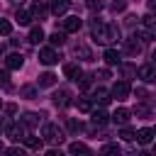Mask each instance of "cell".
<instances>
[{
	"label": "cell",
	"instance_id": "7402d4cb",
	"mask_svg": "<svg viewBox=\"0 0 156 156\" xmlns=\"http://www.w3.org/2000/svg\"><path fill=\"white\" fill-rule=\"evenodd\" d=\"M100 156H119V146L117 144H105L100 149Z\"/></svg>",
	"mask_w": 156,
	"mask_h": 156
},
{
	"label": "cell",
	"instance_id": "ab89813d",
	"mask_svg": "<svg viewBox=\"0 0 156 156\" xmlns=\"http://www.w3.org/2000/svg\"><path fill=\"white\" fill-rule=\"evenodd\" d=\"M95 78H110V73H107V71H98V73H95Z\"/></svg>",
	"mask_w": 156,
	"mask_h": 156
},
{
	"label": "cell",
	"instance_id": "7a4b0ae2",
	"mask_svg": "<svg viewBox=\"0 0 156 156\" xmlns=\"http://www.w3.org/2000/svg\"><path fill=\"white\" fill-rule=\"evenodd\" d=\"M41 136H44V141H49V144H61V141H63V132H61L56 124H51V122L44 124Z\"/></svg>",
	"mask_w": 156,
	"mask_h": 156
},
{
	"label": "cell",
	"instance_id": "7c38bea8",
	"mask_svg": "<svg viewBox=\"0 0 156 156\" xmlns=\"http://www.w3.org/2000/svg\"><path fill=\"white\" fill-rule=\"evenodd\" d=\"M63 76L71 78V80H78L83 73H80V66H78V63H66V66H63Z\"/></svg>",
	"mask_w": 156,
	"mask_h": 156
},
{
	"label": "cell",
	"instance_id": "d6986e66",
	"mask_svg": "<svg viewBox=\"0 0 156 156\" xmlns=\"http://www.w3.org/2000/svg\"><path fill=\"white\" fill-rule=\"evenodd\" d=\"M105 61H107L110 66L119 63V61H122V58H119V51H117V49H105Z\"/></svg>",
	"mask_w": 156,
	"mask_h": 156
},
{
	"label": "cell",
	"instance_id": "ffe728a7",
	"mask_svg": "<svg viewBox=\"0 0 156 156\" xmlns=\"http://www.w3.org/2000/svg\"><path fill=\"white\" fill-rule=\"evenodd\" d=\"M93 100H95V102H100V105H107L112 98H110V93H107V90H95V93H93Z\"/></svg>",
	"mask_w": 156,
	"mask_h": 156
},
{
	"label": "cell",
	"instance_id": "4dcf8cb0",
	"mask_svg": "<svg viewBox=\"0 0 156 156\" xmlns=\"http://www.w3.org/2000/svg\"><path fill=\"white\" fill-rule=\"evenodd\" d=\"M119 136H122V139H124V141H132V139H136V132H132V129H129V127H124V129H122V132H119Z\"/></svg>",
	"mask_w": 156,
	"mask_h": 156
},
{
	"label": "cell",
	"instance_id": "7dc6e473",
	"mask_svg": "<svg viewBox=\"0 0 156 156\" xmlns=\"http://www.w3.org/2000/svg\"><path fill=\"white\" fill-rule=\"evenodd\" d=\"M0 105H2V102H0Z\"/></svg>",
	"mask_w": 156,
	"mask_h": 156
},
{
	"label": "cell",
	"instance_id": "4fadbf2b",
	"mask_svg": "<svg viewBox=\"0 0 156 156\" xmlns=\"http://www.w3.org/2000/svg\"><path fill=\"white\" fill-rule=\"evenodd\" d=\"M129 115H132V112H129L127 107H117L115 115H112V122H115V124H127V122H129Z\"/></svg>",
	"mask_w": 156,
	"mask_h": 156
},
{
	"label": "cell",
	"instance_id": "cb8c5ba5",
	"mask_svg": "<svg viewBox=\"0 0 156 156\" xmlns=\"http://www.w3.org/2000/svg\"><path fill=\"white\" fill-rule=\"evenodd\" d=\"M29 10H32L34 20H44V15H46V7H44V5H39V2H34V5L29 7Z\"/></svg>",
	"mask_w": 156,
	"mask_h": 156
},
{
	"label": "cell",
	"instance_id": "60d3db41",
	"mask_svg": "<svg viewBox=\"0 0 156 156\" xmlns=\"http://www.w3.org/2000/svg\"><path fill=\"white\" fill-rule=\"evenodd\" d=\"M46 156H63L61 151H56V149H51V151H46Z\"/></svg>",
	"mask_w": 156,
	"mask_h": 156
},
{
	"label": "cell",
	"instance_id": "52a82bcc",
	"mask_svg": "<svg viewBox=\"0 0 156 156\" xmlns=\"http://www.w3.org/2000/svg\"><path fill=\"white\" fill-rule=\"evenodd\" d=\"M54 105H56V107H66V105H71V93H68L66 88L56 90V93H54Z\"/></svg>",
	"mask_w": 156,
	"mask_h": 156
},
{
	"label": "cell",
	"instance_id": "b9f144b4",
	"mask_svg": "<svg viewBox=\"0 0 156 156\" xmlns=\"http://www.w3.org/2000/svg\"><path fill=\"white\" fill-rule=\"evenodd\" d=\"M139 156H151V154H149V151H141V154H139Z\"/></svg>",
	"mask_w": 156,
	"mask_h": 156
},
{
	"label": "cell",
	"instance_id": "f1b7e54d",
	"mask_svg": "<svg viewBox=\"0 0 156 156\" xmlns=\"http://www.w3.org/2000/svg\"><path fill=\"white\" fill-rule=\"evenodd\" d=\"M63 39H66V37H63V32H54V34L49 37V41H51L54 46H61V44H63Z\"/></svg>",
	"mask_w": 156,
	"mask_h": 156
},
{
	"label": "cell",
	"instance_id": "d590c367",
	"mask_svg": "<svg viewBox=\"0 0 156 156\" xmlns=\"http://www.w3.org/2000/svg\"><path fill=\"white\" fill-rule=\"evenodd\" d=\"M5 156H24L22 149H5Z\"/></svg>",
	"mask_w": 156,
	"mask_h": 156
},
{
	"label": "cell",
	"instance_id": "5bb4252c",
	"mask_svg": "<svg viewBox=\"0 0 156 156\" xmlns=\"http://www.w3.org/2000/svg\"><path fill=\"white\" fill-rule=\"evenodd\" d=\"M22 63H24V58H22L20 54H10V56L5 58V66H7L10 71H17V68H22Z\"/></svg>",
	"mask_w": 156,
	"mask_h": 156
},
{
	"label": "cell",
	"instance_id": "6da1fadb",
	"mask_svg": "<svg viewBox=\"0 0 156 156\" xmlns=\"http://www.w3.org/2000/svg\"><path fill=\"white\" fill-rule=\"evenodd\" d=\"M117 37H119V29L115 24H105V22H98V20L93 22V39L98 44H110Z\"/></svg>",
	"mask_w": 156,
	"mask_h": 156
},
{
	"label": "cell",
	"instance_id": "f546056e",
	"mask_svg": "<svg viewBox=\"0 0 156 156\" xmlns=\"http://www.w3.org/2000/svg\"><path fill=\"white\" fill-rule=\"evenodd\" d=\"M78 110H83V112H93V105H90V100H85V98H78Z\"/></svg>",
	"mask_w": 156,
	"mask_h": 156
},
{
	"label": "cell",
	"instance_id": "e0dca14e",
	"mask_svg": "<svg viewBox=\"0 0 156 156\" xmlns=\"http://www.w3.org/2000/svg\"><path fill=\"white\" fill-rule=\"evenodd\" d=\"M54 83H56V76H54V73H49V71H46V73H41V76H39V88H51Z\"/></svg>",
	"mask_w": 156,
	"mask_h": 156
},
{
	"label": "cell",
	"instance_id": "bcb514c9",
	"mask_svg": "<svg viewBox=\"0 0 156 156\" xmlns=\"http://www.w3.org/2000/svg\"><path fill=\"white\" fill-rule=\"evenodd\" d=\"M154 132H156V129H154Z\"/></svg>",
	"mask_w": 156,
	"mask_h": 156
},
{
	"label": "cell",
	"instance_id": "8992f818",
	"mask_svg": "<svg viewBox=\"0 0 156 156\" xmlns=\"http://www.w3.org/2000/svg\"><path fill=\"white\" fill-rule=\"evenodd\" d=\"M39 61H41L44 66H54V63H58V54H56L54 49H49V46H46V49H41V51H39Z\"/></svg>",
	"mask_w": 156,
	"mask_h": 156
},
{
	"label": "cell",
	"instance_id": "d6a6232c",
	"mask_svg": "<svg viewBox=\"0 0 156 156\" xmlns=\"http://www.w3.org/2000/svg\"><path fill=\"white\" fill-rule=\"evenodd\" d=\"M110 7H112V12H122V10L127 7V2H124V0H115Z\"/></svg>",
	"mask_w": 156,
	"mask_h": 156
},
{
	"label": "cell",
	"instance_id": "83f0119b",
	"mask_svg": "<svg viewBox=\"0 0 156 156\" xmlns=\"http://www.w3.org/2000/svg\"><path fill=\"white\" fill-rule=\"evenodd\" d=\"M85 7L93 10V12H95V10H102V7H105V0H85Z\"/></svg>",
	"mask_w": 156,
	"mask_h": 156
},
{
	"label": "cell",
	"instance_id": "603a6c76",
	"mask_svg": "<svg viewBox=\"0 0 156 156\" xmlns=\"http://www.w3.org/2000/svg\"><path fill=\"white\" fill-rule=\"evenodd\" d=\"M41 39H44V29H41V27H32V32H29V41H32V44H39Z\"/></svg>",
	"mask_w": 156,
	"mask_h": 156
},
{
	"label": "cell",
	"instance_id": "1f68e13d",
	"mask_svg": "<svg viewBox=\"0 0 156 156\" xmlns=\"http://www.w3.org/2000/svg\"><path fill=\"white\" fill-rule=\"evenodd\" d=\"M10 32H12V24H10L7 20L0 17V34H10Z\"/></svg>",
	"mask_w": 156,
	"mask_h": 156
},
{
	"label": "cell",
	"instance_id": "8fae6325",
	"mask_svg": "<svg viewBox=\"0 0 156 156\" xmlns=\"http://www.w3.org/2000/svg\"><path fill=\"white\" fill-rule=\"evenodd\" d=\"M124 51L132 54V56H136V54L141 51V41H136V34L129 37V39H124Z\"/></svg>",
	"mask_w": 156,
	"mask_h": 156
},
{
	"label": "cell",
	"instance_id": "4316f807",
	"mask_svg": "<svg viewBox=\"0 0 156 156\" xmlns=\"http://www.w3.org/2000/svg\"><path fill=\"white\" fill-rule=\"evenodd\" d=\"M141 22H144V27H146L149 32H154V29H156V15H151V12H149V15H146Z\"/></svg>",
	"mask_w": 156,
	"mask_h": 156
},
{
	"label": "cell",
	"instance_id": "f35d334b",
	"mask_svg": "<svg viewBox=\"0 0 156 156\" xmlns=\"http://www.w3.org/2000/svg\"><path fill=\"white\" fill-rule=\"evenodd\" d=\"M149 12L156 15V0H149Z\"/></svg>",
	"mask_w": 156,
	"mask_h": 156
},
{
	"label": "cell",
	"instance_id": "ee69618b",
	"mask_svg": "<svg viewBox=\"0 0 156 156\" xmlns=\"http://www.w3.org/2000/svg\"><path fill=\"white\" fill-rule=\"evenodd\" d=\"M12 2H22V0H12Z\"/></svg>",
	"mask_w": 156,
	"mask_h": 156
},
{
	"label": "cell",
	"instance_id": "d4e9b609",
	"mask_svg": "<svg viewBox=\"0 0 156 156\" xmlns=\"http://www.w3.org/2000/svg\"><path fill=\"white\" fill-rule=\"evenodd\" d=\"M20 95L27 98V100H32V98L37 95V88H34V85H22V88H20Z\"/></svg>",
	"mask_w": 156,
	"mask_h": 156
},
{
	"label": "cell",
	"instance_id": "c3c4849f",
	"mask_svg": "<svg viewBox=\"0 0 156 156\" xmlns=\"http://www.w3.org/2000/svg\"><path fill=\"white\" fill-rule=\"evenodd\" d=\"M154 151H156V149H154Z\"/></svg>",
	"mask_w": 156,
	"mask_h": 156
},
{
	"label": "cell",
	"instance_id": "484cf974",
	"mask_svg": "<svg viewBox=\"0 0 156 156\" xmlns=\"http://www.w3.org/2000/svg\"><path fill=\"white\" fill-rule=\"evenodd\" d=\"M22 141H24L27 146H32V149H39V146H41V139H39V136H32V134H27Z\"/></svg>",
	"mask_w": 156,
	"mask_h": 156
},
{
	"label": "cell",
	"instance_id": "836d02e7",
	"mask_svg": "<svg viewBox=\"0 0 156 156\" xmlns=\"http://www.w3.org/2000/svg\"><path fill=\"white\" fill-rule=\"evenodd\" d=\"M0 88H10V76H7V71H0Z\"/></svg>",
	"mask_w": 156,
	"mask_h": 156
},
{
	"label": "cell",
	"instance_id": "3957f363",
	"mask_svg": "<svg viewBox=\"0 0 156 156\" xmlns=\"http://www.w3.org/2000/svg\"><path fill=\"white\" fill-rule=\"evenodd\" d=\"M5 132H7V136L15 139V141H20V139L27 136V127L22 124V119H20V122H10V124H5Z\"/></svg>",
	"mask_w": 156,
	"mask_h": 156
},
{
	"label": "cell",
	"instance_id": "5b68a950",
	"mask_svg": "<svg viewBox=\"0 0 156 156\" xmlns=\"http://www.w3.org/2000/svg\"><path fill=\"white\" fill-rule=\"evenodd\" d=\"M136 76H139L144 83H154V80H156V66H151V63H144V66H139Z\"/></svg>",
	"mask_w": 156,
	"mask_h": 156
},
{
	"label": "cell",
	"instance_id": "2e32d148",
	"mask_svg": "<svg viewBox=\"0 0 156 156\" xmlns=\"http://www.w3.org/2000/svg\"><path fill=\"white\" fill-rule=\"evenodd\" d=\"M15 20H17L20 24H29V22L34 20V15H32V10H24V7H22V10H17Z\"/></svg>",
	"mask_w": 156,
	"mask_h": 156
},
{
	"label": "cell",
	"instance_id": "30bf717a",
	"mask_svg": "<svg viewBox=\"0 0 156 156\" xmlns=\"http://www.w3.org/2000/svg\"><path fill=\"white\" fill-rule=\"evenodd\" d=\"M80 24H83L80 17H66V20L61 22V29H63V32H78Z\"/></svg>",
	"mask_w": 156,
	"mask_h": 156
},
{
	"label": "cell",
	"instance_id": "ba28073f",
	"mask_svg": "<svg viewBox=\"0 0 156 156\" xmlns=\"http://www.w3.org/2000/svg\"><path fill=\"white\" fill-rule=\"evenodd\" d=\"M68 154H71V156H93V151H90L85 144H80V141H73V144L68 146Z\"/></svg>",
	"mask_w": 156,
	"mask_h": 156
},
{
	"label": "cell",
	"instance_id": "9c48e42d",
	"mask_svg": "<svg viewBox=\"0 0 156 156\" xmlns=\"http://www.w3.org/2000/svg\"><path fill=\"white\" fill-rule=\"evenodd\" d=\"M68 7H71V0H49V10L54 15H63Z\"/></svg>",
	"mask_w": 156,
	"mask_h": 156
},
{
	"label": "cell",
	"instance_id": "44dd1931",
	"mask_svg": "<svg viewBox=\"0 0 156 156\" xmlns=\"http://www.w3.org/2000/svg\"><path fill=\"white\" fill-rule=\"evenodd\" d=\"M22 124H24V127H37V124H39V115H34V112L22 115Z\"/></svg>",
	"mask_w": 156,
	"mask_h": 156
},
{
	"label": "cell",
	"instance_id": "ac0fdd59",
	"mask_svg": "<svg viewBox=\"0 0 156 156\" xmlns=\"http://www.w3.org/2000/svg\"><path fill=\"white\" fill-rule=\"evenodd\" d=\"M107 112L105 110H93V124H98V127H102V124H107Z\"/></svg>",
	"mask_w": 156,
	"mask_h": 156
},
{
	"label": "cell",
	"instance_id": "e575fe53",
	"mask_svg": "<svg viewBox=\"0 0 156 156\" xmlns=\"http://www.w3.org/2000/svg\"><path fill=\"white\" fill-rule=\"evenodd\" d=\"M76 54H80V56H83V61H90V51H88L85 46H76Z\"/></svg>",
	"mask_w": 156,
	"mask_h": 156
},
{
	"label": "cell",
	"instance_id": "277c9868",
	"mask_svg": "<svg viewBox=\"0 0 156 156\" xmlns=\"http://www.w3.org/2000/svg\"><path fill=\"white\" fill-rule=\"evenodd\" d=\"M129 83L127 80H117L115 85H112V90H110V95L112 98H117V100H127V95H129Z\"/></svg>",
	"mask_w": 156,
	"mask_h": 156
},
{
	"label": "cell",
	"instance_id": "f6af8a7d",
	"mask_svg": "<svg viewBox=\"0 0 156 156\" xmlns=\"http://www.w3.org/2000/svg\"><path fill=\"white\" fill-rule=\"evenodd\" d=\"M154 61H156V51H154Z\"/></svg>",
	"mask_w": 156,
	"mask_h": 156
},
{
	"label": "cell",
	"instance_id": "9a60e30c",
	"mask_svg": "<svg viewBox=\"0 0 156 156\" xmlns=\"http://www.w3.org/2000/svg\"><path fill=\"white\" fill-rule=\"evenodd\" d=\"M154 134H156L154 129H146V127H144V129H139V132H136V141H139V144H151Z\"/></svg>",
	"mask_w": 156,
	"mask_h": 156
},
{
	"label": "cell",
	"instance_id": "74e56055",
	"mask_svg": "<svg viewBox=\"0 0 156 156\" xmlns=\"http://www.w3.org/2000/svg\"><path fill=\"white\" fill-rule=\"evenodd\" d=\"M5 112H7V115H15V112H17V105H5Z\"/></svg>",
	"mask_w": 156,
	"mask_h": 156
},
{
	"label": "cell",
	"instance_id": "7bdbcfd3",
	"mask_svg": "<svg viewBox=\"0 0 156 156\" xmlns=\"http://www.w3.org/2000/svg\"><path fill=\"white\" fill-rule=\"evenodd\" d=\"M0 154H5V146H2V141H0Z\"/></svg>",
	"mask_w": 156,
	"mask_h": 156
},
{
	"label": "cell",
	"instance_id": "8d00e7d4",
	"mask_svg": "<svg viewBox=\"0 0 156 156\" xmlns=\"http://www.w3.org/2000/svg\"><path fill=\"white\" fill-rule=\"evenodd\" d=\"M68 127H71L73 132H80V129H83V124H80V122H73V119L68 122Z\"/></svg>",
	"mask_w": 156,
	"mask_h": 156
}]
</instances>
